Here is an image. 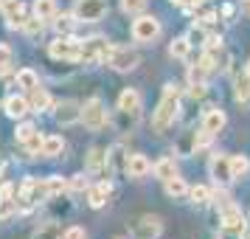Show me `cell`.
Listing matches in <instances>:
<instances>
[{
  "instance_id": "6da1fadb",
  "label": "cell",
  "mask_w": 250,
  "mask_h": 239,
  "mask_svg": "<svg viewBox=\"0 0 250 239\" xmlns=\"http://www.w3.org/2000/svg\"><path fill=\"white\" fill-rule=\"evenodd\" d=\"M180 113V87L177 85H166V90H163V99H160L158 110L152 115V127L163 132L169 124H174V118Z\"/></svg>"
},
{
  "instance_id": "7a4b0ae2",
  "label": "cell",
  "mask_w": 250,
  "mask_h": 239,
  "mask_svg": "<svg viewBox=\"0 0 250 239\" xmlns=\"http://www.w3.org/2000/svg\"><path fill=\"white\" fill-rule=\"evenodd\" d=\"M48 54L54 59H68V62H76V59H82V43L76 40V37L70 34H59L51 45H48Z\"/></svg>"
},
{
  "instance_id": "3957f363",
  "label": "cell",
  "mask_w": 250,
  "mask_h": 239,
  "mask_svg": "<svg viewBox=\"0 0 250 239\" xmlns=\"http://www.w3.org/2000/svg\"><path fill=\"white\" fill-rule=\"evenodd\" d=\"M82 121H84V127H90V130L107 127V107H104L102 99H87V102L82 104Z\"/></svg>"
},
{
  "instance_id": "277c9868",
  "label": "cell",
  "mask_w": 250,
  "mask_h": 239,
  "mask_svg": "<svg viewBox=\"0 0 250 239\" xmlns=\"http://www.w3.org/2000/svg\"><path fill=\"white\" fill-rule=\"evenodd\" d=\"M110 54H113V45L104 37H90L82 43V59L84 62H107Z\"/></svg>"
},
{
  "instance_id": "5b68a950",
  "label": "cell",
  "mask_w": 250,
  "mask_h": 239,
  "mask_svg": "<svg viewBox=\"0 0 250 239\" xmlns=\"http://www.w3.org/2000/svg\"><path fill=\"white\" fill-rule=\"evenodd\" d=\"M76 20L82 23H99L104 14H107V0H76Z\"/></svg>"
},
{
  "instance_id": "8992f818",
  "label": "cell",
  "mask_w": 250,
  "mask_h": 239,
  "mask_svg": "<svg viewBox=\"0 0 250 239\" xmlns=\"http://www.w3.org/2000/svg\"><path fill=\"white\" fill-rule=\"evenodd\" d=\"M132 37L138 43H155L160 37V20L158 17H149V14H141L132 23Z\"/></svg>"
},
{
  "instance_id": "52a82bcc",
  "label": "cell",
  "mask_w": 250,
  "mask_h": 239,
  "mask_svg": "<svg viewBox=\"0 0 250 239\" xmlns=\"http://www.w3.org/2000/svg\"><path fill=\"white\" fill-rule=\"evenodd\" d=\"M107 65L113 70H118V73H129V70H135L138 65H141V57H138L132 48H113Z\"/></svg>"
},
{
  "instance_id": "ba28073f",
  "label": "cell",
  "mask_w": 250,
  "mask_h": 239,
  "mask_svg": "<svg viewBox=\"0 0 250 239\" xmlns=\"http://www.w3.org/2000/svg\"><path fill=\"white\" fill-rule=\"evenodd\" d=\"M48 189H45V183H40L37 177H28V180L23 183V189H20V200H17V205L23 208V211H28L31 205L40 203V197H45Z\"/></svg>"
},
{
  "instance_id": "9c48e42d",
  "label": "cell",
  "mask_w": 250,
  "mask_h": 239,
  "mask_svg": "<svg viewBox=\"0 0 250 239\" xmlns=\"http://www.w3.org/2000/svg\"><path fill=\"white\" fill-rule=\"evenodd\" d=\"M222 228L225 231H233V234H242L245 237V231H248V222H245V214H242V208L236 205H222Z\"/></svg>"
},
{
  "instance_id": "30bf717a",
  "label": "cell",
  "mask_w": 250,
  "mask_h": 239,
  "mask_svg": "<svg viewBox=\"0 0 250 239\" xmlns=\"http://www.w3.org/2000/svg\"><path fill=\"white\" fill-rule=\"evenodd\" d=\"M0 12L6 17V25H9V28H23V20H25L23 0H3V3H0Z\"/></svg>"
},
{
  "instance_id": "8fae6325",
  "label": "cell",
  "mask_w": 250,
  "mask_h": 239,
  "mask_svg": "<svg viewBox=\"0 0 250 239\" xmlns=\"http://www.w3.org/2000/svg\"><path fill=\"white\" fill-rule=\"evenodd\" d=\"M54 118H57L62 127L76 124V121H82V104H79V102H73V99H65L62 104H57V110H54Z\"/></svg>"
},
{
  "instance_id": "7c38bea8",
  "label": "cell",
  "mask_w": 250,
  "mask_h": 239,
  "mask_svg": "<svg viewBox=\"0 0 250 239\" xmlns=\"http://www.w3.org/2000/svg\"><path fill=\"white\" fill-rule=\"evenodd\" d=\"M160 228L163 225H160L158 217H141L132 225V239H158Z\"/></svg>"
},
{
  "instance_id": "4fadbf2b",
  "label": "cell",
  "mask_w": 250,
  "mask_h": 239,
  "mask_svg": "<svg viewBox=\"0 0 250 239\" xmlns=\"http://www.w3.org/2000/svg\"><path fill=\"white\" fill-rule=\"evenodd\" d=\"M211 177H214L219 186H228V183L233 180V172H230V158L228 155H216L211 160Z\"/></svg>"
},
{
  "instance_id": "5bb4252c",
  "label": "cell",
  "mask_w": 250,
  "mask_h": 239,
  "mask_svg": "<svg viewBox=\"0 0 250 239\" xmlns=\"http://www.w3.org/2000/svg\"><path fill=\"white\" fill-rule=\"evenodd\" d=\"M118 110H121L124 115H132V118H138V115H141V96H138V90L126 87V90L118 96Z\"/></svg>"
},
{
  "instance_id": "9a60e30c",
  "label": "cell",
  "mask_w": 250,
  "mask_h": 239,
  "mask_svg": "<svg viewBox=\"0 0 250 239\" xmlns=\"http://www.w3.org/2000/svg\"><path fill=\"white\" fill-rule=\"evenodd\" d=\"M124 172L129 174V177H146L149 172H152V163L146 160V155H129Z\"/></svg>"
},
{
  "instance_id": "2e32d148",
  "label": "cell",
  "mask_w": 250,
  "mask_h": 239,
  "mask_svg": "<svg viewBox=\"0 0 250 239\" xmlns=\"http://www.w3.org/2000/svg\"><path fill=\"white\" fill-rule=\"evenodd\" d=\"M228 124V118H225V113L219 110V107H208L205 110V115H203V130H208L211 135H216L222 127Z\"/></svg>"
},
{
  "instance_id": "e0dca14e",
  "label": "cell",
  "mask_w": 250,
  "mask_h": 239,
  "mask_svg": "<svg viewBox=\"0 0 250 239\" xmlns=\"http://www.w3.org/2000/svg\"><path fill=\"white\" fill-rule=\"evenodd\" d=\"M3 110H6V115H9V118H23V115L31 110V104H28V99H25V96H9V99H6V104H3Z\"/></svg>"
},
{
  "instance_id": "ac0fdd59",
  "label": "cell",
  "mask_w": 250,
  "mask_h": 239,
  "mask_svg": "<svg viewBox=\"0 0 250 239\" xmlns=\"http://www.w3.org/2000/svg\"><path fill=\"white\" fill-rule=\"evenodd\" d=\"M233 96H236L239 104H250V73H239L233 79Z\"/></svg>"
},
{
  "instance_id": "d6986e66",
  "label": "cell",
  "mask_w": 250,
  "mask_h": 239,
  "mask_svg": "<svg viewBox=\"0 0 250 239\" xmlns=\"http://www.w3.org/2000/svg\"><path fill=\"white\" fill-rule=\"evenodd\" d=\"M107 197H110V183H99V186H90L87 189V203L93 208H102L107 203Z\"/></svg>"
},
{
  "instance_id": "ffe728a7",
  "label": "cell",
  "mask_w": 250,
  "mask_h": 239,
  "mask_svg": "<svg viewBox=\"0 0 250 239\" xmlns=\"http://www.w3.org/2000/svg\"><path fill=\"white\" fill-rule=\"evenodd\" d=\"M102 169H110V160H107V152L104 149H90L87 155V172H102Z\"/></svg>"
},
{
  "instance_id": "44dd1931",
  "label": "cell",
  "mask_w": 250,
  "mask_h": 239,
  "mask_svg": "<svg viewBox=\"0 0 250 239\" xmlns=\"http://www.w3.org/2000/svg\"><path fill=\"white\" fill-rule=\"evenodd\" d=\"M163 186H166V194L169 197H174V200H180V197H186L188 194V186H186V180L183 177H169V180H163Z\"/></svg>"
},
{
  "instance_id": "7402d4cb",
  "label": "cell",
  "mask_w": 250,
  "mask_h": 239,
  "mask_svg": "<svg viewBox=\"0 0 250 239\" xmlns=\"http://www.w3.org/2000/svg\"><path fill=\"white\" fill-rule=\"evenodd\" d=\"M152 172H155V177H160V180H169V177L177 174V166H174V160L171 158H160L158 163L152 166Z\"/></svg>"
},
{
  "instance_id": "603a6c76",
  "label": "cell",
  "mask_w": 250,
  "mask_h": 239,
  "mask_svg": "<svg viewBox=\"0 0 250 239\" xmlns=\"http://www.w3.org/2000/svg\"><path fill=\"white\" fill-rule=\"evenodd\" d=\"M34 14L40 20H54L57 17V3L54 0H34Z\"/></svg>"
},
{
  "instance_id": "cb8c5ba5",
  "label": "cell",
  "mask_w": 250,
  "mask_h": 239,
  "mask_svg": "<svg viewBox=\"0 0 250 239\" xmlns=\"http://www.w3.org/2000/svg\"><path fill=\"white\" fill-rule=\"evenodd\" d=\"M28 104H31V110L42 113V110H48V107H51V96H48L42 87H34V90H31V99H28Z\"/></svg>"
},
{
  "instance_id": "d4e9b609",
  "label": "cell",
  "mask_w": 250,
  "mask_h": 239,
  "mask_svg": "<svg viewBox=\"0 0 250 239\" xmlns=\"http://www.w3.org/2000/svg\"><path fill=\"white\" fill-rule=\"evenodd\" d=\"M62 149H65V141H62L59 135H48L45 141H42V155H48V158L62 155Z\"/></svg>"
},
{
  "instance_id": "484cf974",
  "label": "cell",
  "mask_w": 250,
  "mask_h": 239,
  "mask_svg": "<svg viewBox=\"0 0 250 239\" xmlns=\"http://www.w3.org/2000/svg\"><path fill=\"white\" fill-rule=\"evenodd\" d=\"M17 85H20V87H25V90L31 93L34 87H40V79H37V73H34L31 68H23L20 73H17Z\"/></svg>"
},
{
  "instance_id": "4316f807",
  "label": "cell",
  "mask_w": 250,
  "mask_h": 239,
  "mask_svg": "<svg viewBox=\"0 0 250 239\" xmlns=\"http://www.w3.org/2000/svg\"><path fill=\"white\" fill-rule=\"evenodd\" d=\"M188 51H191V43H188V37H180V40H174L169 45V54L174 59H186L188 57Z\"/></svg>"
},
{
  "instance_id": "83f0119b",
  "label": "cell",
  "mask_w": 250,
  "mask_h": 239,
  "mask_svg": "<svg viewBox=\"0 0 250 239\" xmlns=\"http://www.w3.org/2000/svg\"><path fill=\"white\" fill-rule=\"evenodd\" d=\"M31 239H62V228H59L57 222H48V225L37 228Z\"/></svg>"
},
{
  "instance_id": "f1b7e54d",
  "label": "cell",
  "mask_w": 250,
  "mask_h": 239,
  "mask_svg": "<svg viewBox=\"0 0 250 239\" xmlns=\"http://www.w3.org/2000/svg\"><path fill=\"white\" fill-rule=\"evenodd\" d=\"M73 25H76V14H57V20H54V28L59 34H70Z\"/></svg>"
},
{
  "instance_id": "f546056e",
  "label": "cell",
  "mask_w": 250,
  "mask_h": 239,
  "mask_svg": "<svg viewBox=\"0 0 250 239\" xmlns=\"http://www.w3.org/2000/svg\"><path fill=\"white\" fill-rule=\"evenodd\" d=\"M248 169H250V160L245 158V155H233V158H230V172H233V180H236V177H245V174H248Z\"/></svg>"
},
{
  "instance_id": "4dcf8cb0",
  "label": "cell",
  "mask_w": 250,
  "mask_h": 239,
  "mask_svg": "<svg viewBox=\"0 0 250 239\" xmlns=\"http://www.w3.org/2000/svg\"><path fill=\"white\" fill-rule=\"evenodd\" d=\"M188 197H191L194 205H208L211 203V192H208L205 186H194V189H188Z\"/></svg>"
},
{
  "instance_id": "1f68e13d",
  "label": "cell",
  "mask_w": 250,
  "mask_h": 239,
  "mask_svg": "<svg viewBox=\"0 0 250 239\" xmlns=\"http://www.w3.org/2000/svg\"><path fill=\"white\" fill-rule=\"evenodd\" d=\"M42 28H45V23H42V20H40V17H25L23 20V31L28 37H37V34H42Z\"/></svg>"
},
{
  "instance_id": "d6a6232c",
  "label": "cell",
  "mask_w": 250,
  "mask_h": 239,
  "mask_svg": "<svg viewBox=\"0 0 250 239\" xmlns=\"http://www.w3.org/2000/svg\"><path fill=\"white\" fill-rule=\"evenodd\" d=\"M42 141H45V138L40 135V132H34L31 138H25V141H23L25 152H28V155H37V152H42Z\"/></svg>"
},
{
  "instance_id": "836d02e7",
  "label": "cell",
  "mask_w": 250,
  "mask_h": 239,
  "mask_svg": "<svg viewBox=\"0 0 250 239\" xmlns=\"http://www.w3.org/2000/svg\"><path fill=\"white\" fill-rule=\"evenodd\" d=\"M121 9L126 14H141L146 9V0H121Z\"/></svg>"
},
{
  "instance_id": "e575fe53",
  "label": "cell",
  "mask_w": 250,
  "mask_h": 239,
  "mask_svg": "<svg viewBox=\"0 0 250 239\" xmlns=\"http://www.w3.org/2000/svg\"><path fill=\"white\" fill-rule=\"evenodd\" d=\"M14 211H17V203L9 200V197H0V222H3V219H9Z\"/></svg>"
},
{
  "instance_id": "d590c367",
  "label": "cell",
  "mask_w": 250,
  "mask_h": 239,
  "mask_svg": "<svg viewBox=\"0 0 250 239\" xmlns=\"http://www.w3.org/2000/svg\"><path fill=\"white\" fill-rule=\"evenodd\" d=\"M205 73H208V70H205L203 65H191V68H188V82H191V85H205Z\"/></svg>"
},
{
  "instance_id": "8d00e7d4",
  "label": "cell",
  "mask_w": 250,
  "mask_h": 239,
  "mask_svg": "<svg viewBox=\"0 0 250 239\" xmlns=\"http://www.w3.org/2000/svg\"><path fill=\"white\" fill-rule=\"evenodd\" d=\"M45 189H48V194L54 197V194L65 192V189H68V183L62 180V177H48V180H45Z\"/></svg>"
},
{
  "instance_id": "74e56055",
  "label": "cell",
  "mask_w": 250,
  "mask_h": 239,
  "mask_svg": "<svg viewBox=\"0 0 250 239\" xmlns=\"http://www.w3.org/2000/svg\"><path fill=\"white\" fill-rule=\"evenodd\" d=\"M68 189H73V192H87V189H90V183H87L84 174H73L70 183H68Z\"/></svg>"
},
{
  "instance_id": "f35d334b",
  "label": "cell",
  "mask_w": 250,
  "mask_h": 239,
  "mask_svg": "<svg viewBox=\"0 0 250 239\" xmlns=\"http://www.w3.org/2000/svg\"><path fill=\"white\" fill-rule=\"evenodd\" d=\"M12 65V48L9 45H0V73H6Z\"/></svg>"
},
{
  "instance_id": "ab89813d",
  "label": "cell",
  "mask_w": 250,
  "mask_h": 239,
  "mask_svg": "<svg viewBox=\"0 0 250 239\" xmlns=\"http://www.w3.org/2000/svg\"><path fill=\"white\" fill-rule=\"evenodd\" d=\"M211 132H208V130H200V132H197V135H194V149H203V147H208V144H211Z\"/></svg>"
},
{
  "instance_id": "60d3db41",
  "label": "cell",
  "mask_w": 250,
  "mask_h": 239,
  "mask_svg": "<svg viewBox=\"0 0 250 239\" xmlns=\"http://www.w3.org/2000/svg\"><path fill=\"white\" fill-rule=\"evenodd\" d=\"M34 132H37V127H34V124H20V127H17V141L23 144L25 138H31Z\"/></svg>"
},
{
  "instance_id": "b9f144b4",
  "label": "cell",
  "mask_w": 250,
  "mask_h": 239,
  "mask_svg": "<svg viewBox=\"0 0 250 239\" xmlns=\"http://www.w3.org/2000/svg\"><path fill=\"white\" fill-rule=\"evenodd\" d=\"M62 239H87V234H84V228L73 225V228H68V231L62 234Z\"/></svg>"
},
{
  "instance_id": "7bdbcfd3",
  "label": "cell",
  "mask_w": 250,
  "mask_h": 239,
  "mask_svg": "<svg viewBox=\"0 0 250 239\" xmlns=\"http://www.w3.org/2000/svg\"><path fill=\"white\" fill-rule=\"evenodd\" d=\"M205 40H208V37H205L203 28H191V34H188V43H191V45H197V43L205 45Z\"/></svg>"
},
{
  "instance_id": "ee69618b",
  "label": "cell",
  "mask_w": 250,
  "mask_h": 239,
  "mask_svg": "<svg viewBox=\"0 0 250 239\" xmlns=\"http://www.w3.org/2000/svg\"><path fill=\"white\" fill-rule=\"evenodd\" d=\"M194 96V99H203L205 96V85H191V90H188Z\"/></svg>"
},
{
  "instance_id": "f6af8a7d",
  "label": "cell",
  "mask_w": 250,
  "mask_h": 239,
  "mask_svg": "<svg viewBox=\"0 0 250 239\" xmlns=\"http://www.w3.org/2000/svg\"><path fill=\"white\" fill-rule=\"evenodd\" d=\"M216 239H242V234H233V231H225V228H222V234Z\"/></svg>"
},
{
  "instance_id": "bcb514c9",
  "label": "cell",
  "mask_w": 250,
  "mask_h": 239,
  "mask_svg": "<svg viewBox=\"0 0 250 239\" xmlns=\"http://www.w3.org/2000/svg\"><path fill=\"white\" fill-rule=\"evenodd\" d=\"M12 194H14V186H9V183L0 189V197H9V200H12Z\"/></svg>"
},
{
  "instance_id": "7dc6e473",
  "label": "cell",
  "mask_w": 250,
  "mask_h": 239,
  "mask_svg": "<svg viewBox=\"0 0 250 239\" xmlns=\"http://www.w3.org/2000/svg\"><path fill=\"white\" fill-rule=\"evenodd\" d=\"M200 3H205V0H183V6H186V9H197Z\"/></svg>"
},
{
  "instance_id": "c3c4849f",
  "label": "cell",
  "mask_w": 250,
  "mask_h": 239,
  "mask_svg": "<svg viewBox=\"0 0 250 239\" xmlns=\"http://www.w3.org/2000/svg\"><path fill=\"white\" fill-rule=\"evenodd\" d=\"M171 3H177V6H183V0H171Z\"/></svg>"
},
{
  "instance_id": "681fc988",
  "label": "cell",
  "mask_w": 250,
  "mask_h": 239,
  "mask_svg": "<svg viewBox=\"0 0 250 239\" xmlns=\"http://www.w3.org/2000/svg\"><path fill=\"white\" fill-rule=\"evenodd\" d=\"M248 9H250V0H248Z\"/></svg>"
},
{
  "instance_id": "f907efd6",
  "label": "cell",
  "mask_w": 250,
  "mask_h": 239,
  "mask_svg": "<svg viewBox=\"0 0 250 239\" xmlns=\"http://www.w3.org/2000/svg\"><path fill=\"white\" fill-rule=\"evenodd\" d=\"M248 73H250V65H248Z\"/></svg>"
}]
</instances>
